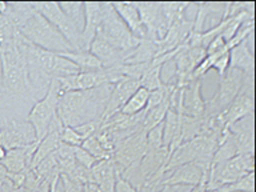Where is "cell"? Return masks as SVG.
Listing matches in <instances>:
<instances>
[{"label":"cell","mask_w":256,"mask_h":192,"mask_svg":"<svg viewBox=\"0 0 256 192\" xmlns=\"http://www.w3.org/2000/svg\"><path fill=\"white\" fill-rule=\"evenodd\" d=\"M112 87L114 84H103L92 90L63 94L58 103V118L64 127H78L102 119Z\"/></svg>","instance_id":"obj_1"},{"label":"cell","mask_w":256,"mask_h":192,"mask_svg":"<svg viewBox=\"0 0 256 192\" xmlns=\"http://www.w3.org/2000/svg\"><path fill=\"white\" fill-rule=\"evenodd\" d=\"M26 42L27 40L18 32L14 44L0 54L2 96L23 98L30 95L34 90L26 63Z\"/></svg>","instance_id":"obj_2"},{"label":"cell","mask_w":256,"mask_h":192,"mask_svg":"<svg viewBox=\"0 0 256 192\" xmlns=\"http://www.w3.org/2000/svg\"><path fill=\"white\" fill-rule=\"evenodd\" d=\"M26 63L32 86L35 80H47L50 83L54 79L67 78L80 72L79 67L71 60L66 59L60 54L35 47L30 42H26Z\"/></svg>","instance_id":"obj_3"},{"label":"cell","mask_w":256,"mask_h":192,"mask_svg":"<svg viewBox=\"0 0 256 192\" xmlns=\"http://www.w3.org/2000/svg\"><path fill=\"white\" fill-rule=\"evenodd\" d=\"M24 39L46 51L64 54L74 51L63 35L44 16L35 12L19 30Z\"/></svg>","instance_id":"obj_4"},{"label":"cell","mask_w":256,"mask_h":192,"mask_svg":"<svg viewBox=\"0 0 256 192\" xmlns=\"http://www.w3.org/2000/svg\"><path fill=\"white\" fill-rule=\"evenodd\" d=\"M250 172H255V154L236 155L235 158L219 164H211L206 191H212L227 184L235 183Z\"/></svg>","instance_id":"obj_5"},{"label":"cell","mask_w":256,"mask_h":192,"mask_svg":"<svg viewBox=\"0 0 256 192\" xmlns=\"http://www.w3.org/2000/svg\"><path fill=\"white\" fill-rule=\"evenodd\" d=\"M147 131L143 128L134 132L127 138L119 140L116 144L115 151L112 154V162L115 166L116 174L123 176L131 170L139 167L147 151Z\"/></svg>","instance_id":"obj_6"},{"label":"cell","mask_w":256,"mask_h":192,"mask_svg":"<svg viewBox=\"0 0 256 192\" xmlns=\"http://www.w3.org/2000/svg\"><path fill=\"white\" fill-rule=\"evenodd\" d=\"M60 91L56 79L48 83L47 92L43 99L35 100L27 115V122L32 126L35 131L36 140L40 142L47 135L51 122L58 115V103H59Z\"/></svg>","instance_id":"obj_7"},{"label":"cell","mask_w":256,"mask_h":192,"mask_svg":"<svg viewBox=\"0 0 256 192\" xmlns=\"http://www.w3.org/2000/svg\"><path fill=\"white\" fill-rule=\"evenodd\" d=\"M96 35L102 36L104 40H107L108 43L118 48L119 51L127 52V54L135 50L140 43V39L132 35L130 30L126 27V24L118 16L112 4L107 2H104L103 20Z\"/></svg>","instance_id":"obj_8"},{"label":"cell","mask_w":256,"mask_h":192,"mask_svg":"<svg viewBox=\"0 0 256 192\" xmlns=\"http://www.w3.org/2000/svg\"><path fill=\"white\" fill-rule=\"evenodd\" d=\"M31 3L34 10L44 16L63 35L64 39L74 48V51H86L82 34L76 30L71 20L62 11L59 3L56 2H31Z\"/></svg>","instance_id":"obj_9"},{"label":"cell","mask_w":256,"mask_h":192,"mask_svg":"<svg viewBox=\"0 0 256 192\" xmlns=\"http://www.w3.org/2000/svg\"><path fill=\"white\" fill-rule=\"evenodd\" d=\"M246 75L243 72L228 68L226 75L220 79L219 88L211 100H206V114H222L232 103L242 90Z\"/></svg>","instance_id":"obj_10"},{"label":"cell","mask_w":256,"mask_h":192,"mask_svg":"<svg viewBox=\"0 0 256 192\" xmlns=\"http://www.w3.org/2000/svg\"><path fill=\"white\" fill-rule=\"evenodd\" d=\"M38 142L35 131L27 120L3 118L0 128V146L6 150L23 148Z\"/></svg>","instance_id":"obj_11"},{"label":"cell","mask_w":256,"mask_h":192,"mask_svg":"<svg viewBox=\"0 0 256 192\" xmlns=\"http://www.w3.org/2000/svg\"><path fill=\"white\" fill-rule=\"evenodd\" d=\"M146 28V39L160 42L168 31V24L159 2H134Z\"/></svg>","instance_id":"obj_12"},{"label":"cell","mask_w":256,"mask_h":192,"mask_svg":"<svg viewBox=\"0 0 256 192\" xmlns=\"http://www.w3.org/2000/svg\"><path fill=\"white\" fill-rule=\"evenodd\" d=\"M174 110L188 118H203L206 114V100L202 94V80H192L184 88H179Z\"/></svg>","instance_id":"obj_13"},{"label":"cell","mask_w":256,"mask_h":192,"mask_svg":"<svg viewBox=\"0 0 256 192\" xmlns=\"http://www.w3.org/2000/svg\"><path fill=\"white\" fill-rule=\"evenodd\" d=\"M255 108V84H254V78L246 76L242 90L238 94L232 103L228 106V108L224 114V120L227 128L234 124L235 122L240 120L244 116L250 115L254 112Z\"/></svg>","instance_id":"obj_14"},{"label":"cell","mask_w":256,"mask_h":192,"mask_svg":"<svg viewBox=\"0 0 256 192\" xmlns=\"http://www.w3.org/2000/svg\"><path fill=\"white\" fill-rule=\"evenodd\" d=\"M208 175L196 163H187L175 167L164 174L160 187L163 186H187L196 187L198 184L207 183Z\"/></svg>","instance_id":"obj_15"},{"label":"cell","mask_w":256,"mask_h":192,"mask_svg":"<svg viewBox=\"0 0 256 192\" xmlns=\"http://www.w3.org/2000/svg\"><path fill=\"white\" fill-rule=\"evenodd\" d=\"M138 88H140L139 80L131 79V78H123V79H120L118 83L114 84L111 95H110L108 103L107 106H106V110H104L102 120L106 122V120L110 119L111 116H114L115 114L120 112L122 107L127 103V100L131 98L132 94H134Z\"/></svg>","instance_id":"obj_16"},{"label":"cell","mask_w":256,"mask_h":192,"mask_svg":"<svg viewBox=\"0 0 256 192\" xmlns=\"http://www.w3.org/2000/svg\"><path fill=\"white\" fill-rule=\"evenodd\" d=\"M104 2H84V30L82 34L84 50H90V44L95 39L102 20H103Z\"/></svg>","instance_id":"obj_17"},{"label":"cell","mask_w":256,"mask_h":192,"mask_svg":"<svg viewBox=\"0 0 256 192\" xmlns=\"http://www.w3.org/2000/svg\"><path fill=\"white\" fill-rule=\"evenodd\" d=\"M92 55L96 59L100 60V63L103 64V67H116L124 64V60L127 59V52L119 51L118 48L108 43L107 40H104L102 36L96 35L95 39L92 40L90 44V50Z\"/></svg>","instance_id":"obj_18"},{"label":"cell","mask_w":256,"mask_h":192,"mask_svg":"<svg viewBox=\"0 0 256 192\" xmlns=\"http://www.w3.org/2000/svg\"><path fill=\"white\" fill-rule=\"evenodd\" d=\"M116 170L112 159L99 160L94 167L90 170V182L95 184L102 192H115L116 184Z\"/></svg>","instance_id":"obj_19"},{"label":"cell","mask_w":256,"mask_h":192,"mask_svg":"<svg viewBox=\"0 0 256 192\" xmlns=\"http://www.w3.org/2000/svg\"><path fill=\"white\" fill-rule=\"evenodd\" d=\"M112 7L115 10L122 22L126 24V27L130 30L132 35L138 39H146V28L143 26L140 14L136 8L135 3H128V2H114Z\"/></svg>","instance_id":"obj_20"},{"label":"cell","mask_w":256,"mask_h":192,"mask_svg":"<svg viewBox=\"0 0 256 192\" xmlns=\"http://www.w3.org/2000/svg\"><path fill=\"white\" fill-rule=\"evenodd\" d=\"M255 52L248 48L246 42L230 50V68L243 72L246 76H255Z\"/></svg>","instance_id":"obj_21"},{"label":"cell","mask_w":256,"mask_h":192,"mask_svg":"<svg viewBox=\"0 0 256 192\" xmlns=\"http://www.w3.org/2000/svg\"><path fill=\"white\" fill-rule=\"evenodd\" d=\"M156 54H158L156 42H152L150 39H142L139 46L128 54L127 59L124 60V64L150 63L155 59Z\"/></svg>","instance_id":"obj_22"},{"label":"cell","mask_w":256,"mask_h":192,"mask_svg":"<svg viewBox=\"0 0 256 192\" xmlns=\"http://www.w3.org/2000/svg\"><path fill=\"white\" fill-rule=\"evenodd\" d=\"M66 59L71 60L72 63L76 64L79 67L80 72L82 71H98L102 70L103 64L100 63L99 59H96L90 51H70L60 54Z\"/></svg>","instance_id":"obj_23"},{"label":"cell","mask_w":256,"mask_h":192,"mask_svg":"<svg viewBox=\"0 0 256 192\" xmlns=\"http://www.w3.org/2000/svg\"><path fill=\"white\" fill-rule=\"evenodd\" d=\"M148 96H150V91H147L146 88H138L130 99L127 100V103L124 104L120 114L123 115H136L143 112L147 107Z\"/></svg>","instance_id":"obj_24"},{"label":"cell","mask_w":256,"mask_h":192,"mask_svg":"<svg viewBox=\"0 0 256 192\" xmlns=\"http://www.w3.org/2000/svg\"><path fill=\"white\" fill-rule=\"evenodd\" d=\"M171 110V104H170V99L164 100L163 103L156 106V107L151 108V110H146V114H144L143 124H142V128L144 131H150L156 126L163 123L164 118L167 115V112Z\"/></svg>","instance_id":"obj_25"},{"label":"cell","mask_w":256,"mask_h":192,"mask_svg":"<svg viewBox=\"0 0 256 192\" xmlns=\"http://www.w3.org/2000/svg\"><path fill=\"white\" fill-rule=\"evenodd\" d=\"M62 11L71 20V23L80 34L84 30V2H59Z\"/></svg>","instance_id":"obj_26"},{"label":"cell","mask_w":256,"mask_h":192,"mask_svg":"<svg viewBox=\"0 0 256 192\" xmlns=\"http://www.w3.org/2000/svg\"><path fill=\"white\" fill-rule=\"evenodd\" d=\"M19 30L12 24V22L6 15H0V47L2 51L11 47L15 42L16 34Z\"/></svg>","instance_id":"obj_27"},{"label":"cell","mask_w":256,"mask_h":192,"mask_svg":"<svg viewBox=\"0 0 256 192\" xmlns=\"http://www.w3.org/2000/svg\"><path fill=\"white\" fill-rule=\"evenodd\" d=\"M82 148H84L88 154H91L98 162L104 159H111V155L102 147V144L99 143V140H98L96 135L91 136V138H88V139L84 140L83 144H82Z\"/></svg>","instance_id":"obj_28"},{"label":"cell","mask_w":256,"mask_h":192,"mask_svg":"<svg viewBox=\"0 0 256 192\" xmlns=\"http://www.w3.org/2000/svg\"><path fill=\"white\" fill-rule=\"evenodd\" d=\"M228 192H255V172H250L235 183L227 184Z\"/></svg>","instance_id":"obj_29"},{"label":"cell","mask_w":256,"mask_h":192,"mask_svg":"<svg viewBox=\"0 0 256 192\" xmlns=\"http://www.w3.org/2000/svg\"><path fill=\"white\" fill-rule=\"evenodd\" d=\"M147 151H154L163 147V123L147 131Z\"/></svg>","instance_id":"obj_30"},{"label":"cell","mask_w":256,"mask_h":192,"mask_svg":"<svg viewBox=\"0 0 256 192\" xmlns=\"http://www.w3.org/2000/svg\"><path fill=\"white\" fill-rule=\"evenodd\" d=\"M102 124H103V120L98 119V120H92V122H88V123L80 124L78 127H72L75 128V131L79 134L84 140L88 139V138H91L96 134V132H99V130L102 128Z\"/></svg>","instance_id":"obj_31"},{"label":"cell","mask_w":256,"mask_h":192,"mask_svg":"<svg viewBox=\"0 0 256 192\" xmlns=\"http://www.w3.org/2000/svg\"><path fill=\"white\" fill-rule=\"evenodd\" d=\"M60 142L71 147H82L84 139L75 131V128L64 127L60 135Z\"/></svg>","instance_id":"obj_32"},{"label":"cell","mask_w":256,"mask_h":192,"mask_svg":"<svg viewBox=\"0 0 256 192\" xmlns=\"http://www.w3.org/2000/svg\"><path fill=\"white\" fill-rule=\"evenodd\" d=\"M74 155H75L76 163L79 164V166H82L83 168H86V170H91V168L98 163V160L82 147L74 148Z\"/></svg>","instance_id":"obj_33"},{"label":"cell","mask_w":256,"mask_h":192,"mask_svg":"<svg viewBox=\"0 0 256 192\" xmlns=\"http://www.w3.org/2000/svg\"><path fill=\"white\" fill-rule=\"evenodd\" d=\"M230 68V51L224 52L223 55L218 56L212 64V70H215L219 74V79H222L224 75H226V72Z\"/></svg>","instance_id":"obj_34"},{"label":"cell","mask_w":256,"mask_h":192,"mask_svg":"<svg viewBox=\"0 0 256 192\" xmlns=\"http://www.w3.org/2000/svg\"><path fill=\"white\" fill-rule=\"evenodd\" d=\"M226 51H228L227 42H226L222 36L215 38L211 43L208 44V47L206 48V54H207V56L216 55V54H222V52Z\"/></svg>","instance_id":"obj_35"},{"label":"cell","mask_w":256,"mask_h":192,"mask_svg":"<svg viewBox=\"0 0 256 192\" xmlns=\"http://www.w3.org/2000/svg\"><path fill=\"white\" fill-rule=\"evenodd\" d=\"M115 192H140L138 188L131 184L128 180H126L123 176L118 174L116 176V184H115Z\"/></svg>","instance_id":"obj_36"},{"label":"cell","mask_w":256,"mask_h":192,"mask_svg":"<svg viewBox=\"0 0 256 192\" xmlns=\"http://www.w3.org/2000/svg\"><path fill=\"white\" fill-rule=\"evenodd\" d=\"M176 186H163V187L155 192H175Z\"/></svg>","instance_id":"obj_37"},{"label":"cell","mask_w":256,"mask_h":192,"mask_svg":"<svg viewBox=\"0 0 256 192\" xmlns=\"http://www.w3.org/2000/svg\"><path fill=\"white\" fill-rule=\"evenodd\" d=\"M194 187H187V186H176L175 192H191Z\"/></svg>","instance_id":"obj_38"},{"label":"cell","mask_w":256,"mask_h":192,"mask_svg":"<svg viewBox=\"0 0 256 192\" xmlns=\"http://www.w3.org/2000/svg\"><path fill=\"white\" fill-rule=\"evenodd\" d=\"M8 3L7 2H0V15H4L7 12Z\"/></svg>","instance_id":"obj_39"},{"label":"cell","mask_w":256,"mask_h":192,"mask_svg":"<svg viewBox=\"0 0 256 192\" xmlns=\"http://www.w3.org/2000/svg\"><path fill=\"white\" fill-rule=\"evenodd\" d=\"M6 154H7V151H6V150H4V148L0 146V162H2L4 158H6Z\"/></svg>","instance_id":"obj_40"},{"label":"cell","mask_w":256,"mask_h":192,"mask_svg":"<svg viewBox=\"0 0 256 192\" xmlns=\"http://www.w3.org/2000/svg\"><path fill=\"white\" fill-rule=\"evenodd\" d=\"M0 94H2V74H0Z\"/></svg>","instance_id":"obj_41"},{"label":"cell","mask_w":256,"mask_h":192,"mask_svg":"<svg viewBox=\"0 0 256 192\" xmlns=\"http://www.w3.org/2000/svg\"><path fill=\"white\" fill-rule=\"evenodd\" d=\"M0 128H2V120H0Z\"/></svg>","instance_id":"obj_42"},{"label":"cell","mask_w":256,"mask_h":192,"mask_svg":"<svg viewBox=\"0 0 256 192\" xmlns=\"http://www.w3.org/2000/svg\"><path fill=\"white\" fill-rule=\"evenodd\" d=\"M0 54H2V47H0Z\"/></svg>","instance_id":"obj_43"}]
</instances>
